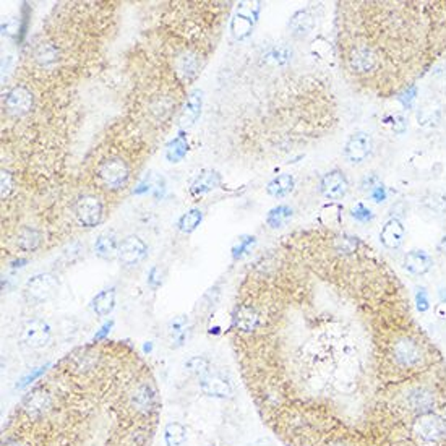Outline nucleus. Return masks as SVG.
Masks as SVG:
<instances>
[{
	"label": "nucleus",
	"instance_id": "f257e3e1",
	"mask_svg": "<svg viewBox=\"0 0 446 446\" xmlns=\"http://www.w3.org/2000/svg\"><path fill=\"white\" fill-rule=\"evenodd\" d=\"M412 435L422 443L434 445L446 438V418L443 414L430 412L412 421Z\"/></svg>",
	"mask_w": 446,
	"mask_h": 446
},
{
	"label": "nucleus",
	"instance_id": "f03ea898",
	"mask_svg": "<svg viewBox=\"0 0 446 446\" xmlns=\"http://www.w3.org/2000/svg\"><path fill=\"white\" fill-rule=\"evenodd\" d=\"M57 277L51 275V273H41V275L33 276L28 283H26L25 289H23V294H25V299L28 300L30 304L38 305L51 300L54 295L57 294Z\"/></svg>",
	"mask_w": 446,
	"mask_h": 446
},
{
	"label": "nucleus",
	"instance_id": "7ed1b4c3",
	"mask_svg": "<svg viewBox=\"0 0 446 446\" xmlns=\"http://www.w3.org/2000/svg\"><path fill=\"white\" fill-rule=\"evenodd\" d=\"M98 177L106 189L119 190L129 182L130 167L124 159L112 158L98 167Z\"/></svg>",
	"mask_w": 446,
	"mask_h": 446
},
{
	"label": "nucleus",
	"instance_id": "20e7f679",
	"mask_svg": "<svg viewBox=\"0 0 446 446\" xmlns=\"http://www.w3.org/2000/svg\"><path fill=\"white\" fill-rule=\"evenodd\" d=\"M74 215L76 221L85 227H94L103 221V202L94 195H81L74 204Z\"/></svg>",
	"mask_w": 446,
	"mask_h": 446
},
{
	"label": "nucleus",
	"instance_id": "39448f33",
	"mask_svg": "<svg viewBox=\"0 0 446 446\" xmlns=\"http://www.w3.org/2000/svg\"><path fill=\"white\" fill-rule=\"evenodd\" d=\"M148 257V245L138 235H129L119 245V260L125 268L138 266Z\"/></svg>",
	"mask_w": 446,
	"mask_h": 446
},
{
	"label": "nucleus",
	"instance_id": "423d86ee",
	"mask_svg": "<svg viewBox=\"0 0 446 446\" xmlns=\"http://www.w3.org/2000/svg\"><path fill=\"white\" fill-rule=\"evenodd\" d=\"M349 190V180L343 171L333 169L326 172L320 180V192L326 200H330L331 203L343 200L348 195Z\"/></svg>",
	"mask_w": 446,
	"mask_h": 446
},
{
	"label": "nucleus",
	"instance_id": "0eeeda50",
	"mask_svg": "<svg viewBox=\"0 0 446 446\" xmlns=\"http://www.w3.org/2000/svg\"><path fill=\"white\" fill-rule=\"evenodd\" d=\"M51 326L44 320H39V318H33V320H28L23 325L21 341L26 346H30L31 349L44 348L51 341Z\"/></svg>",
	"mask_w": 446,
	"mask_h": 446
},
{
	"label": "nucleus",
	"instance_id": "6e6552de",
	"mask_svg": "<svg viewBox=\"0 0 446 446\" xmlns=\"http://www.w3.org/2000/svg\"><path fill=\"white\" fill-rule=\"evenodd\" d=\"M372 148V136L365 131H356L354 135H350L348 143H346L344 158L352 164H361L370 156Z\"/></svg>",
	"mask_w": 446,
	"mask_h": 446
},
{
	"label": "nucleus",
	"instance_id": "1a4fd4ad",
	"mask_svg": "<svg viewBox=\"0 0 446 446\" xmlns=\"http://www.w3.org/2000/svg\"><path fill=\"white\" fill-rule=\"evenodd\" d=\"M198 386L200 391L209 396V398L229 399L234 396V388H232L231 381L220 375V373H208V375L200 376Z\"/></svg>",
	"mask_w": 446,
	"mask_h": 446
},
{
	"label": "nucleus",
	"instance_id": "9d476101",
	"mask_svg": "<svg viewBox=\"0 0 446 446\" xmlns=\"http://www.w3.org/2000/svg\"><path fill=\"white\" fill-rule=\"evenodd\" d=\"M406 240V227L399 217H391L380 231V242L386 250H398Z\"/></svg>",
	"mask_w": 446,
	"mask_h": 446
},
{
	"label": "nucleus",
	"instance_id": "9b49d317",
	"mask_svg": "<svg viewBox=\"0 0 446 446\" xmlns=\"http://www.w3.org/2000/svg\"><path fill=\"white\" fill-rule=\"evenodd\" d=\"M6 107L12 116H25L33 107V93L26 86H15L6 98Z\"/></svg>",
	"mask_w": 446,
	"mask_h": 446
},
{
	"label": "nucleus",
	"instance_id": "f8f14e48",
	"mask_svg": "<svg viewBox=\"0 0 446 446\" xmlns=\"http://www.w3.org/2000/svg\"><path fill=\"white\" fill-rule=\"evenodd\" d=\"M403 266L409 275L412 276H425L429 275L434 268V258L430 257L425 250H418L414 248L411 252H407L404 255L403 260Z\"/></svg>",
	"mask_w": 446,
	"mask_h": 446
},
{
	"label": "nucleus",
	"instance_id": "ddd939ff",
	"mask_svg": "<svg viewBox=\"0 0 446 446\" xmlns=\"http://www.w3.org/2000/svg\"><path fill=\"white\" fill-rule=\"evenodd\" d=\"M262 323V315L253 305H239L232 317V325L242 333H252Z\"/></svg>",
	"mask_w": 446,
	"mask_h": 446
},
{
	"label": "nucleus",
	"instance_id": "4468645a",
	"mask_svg": "<svg viewBox=\"0 0 446 446\" xmlns=\"http://www.w3.org/2000/svg\"><path fill=\"white\" fill-rule=\"evenodd\" d=\"M313 26H315V17H313L312 12L307 10V8H304V10H297L289 20L290 34H293L294 38H299V39L307 38V36L312 33Z\"/></svg>",
	"mask_w": 446,
	"mask_h": 446
},
{
	"label": "nucleus",
	"instance_id": "2eb2a0df",
	"mask_svg": "<svg viewBox=\"0 0 446 446\" xmlns=\"http://www.w3.org/2000/svg\"><path fill=\"white\" fill-rule=\"evenodd\" d=\"M417 124L422 129H434L443 119V109L436 101H427L418 107Z\"/></svg>",
	"mask_w": 446,
	"mask_h": 446
},
{
	"label": "nucleus",
	"instance_id": "dca6fc26",
	"mask_svg": "<svg viewBox=\"0 0 446 446\" xmlns=\"http://www.w3.org/2000/svg\"><path fill=\"white\" fill-rule=\"evenodd\" d=\"M202 103H203V96L202 91L195 89L192 94H190L189 101H187L184 111L180 114V127L182 129H190L197 119L200 117V112H202Z\"/></svg>",
	"mask_w": 446,
	"mask_h": 446
},
{
	"label": "nucleus",
	"instance_id": "f3484780",
	"mask_svg": "<svg viewBox=\"0 0 446 446\" xmlns=\"http://www.w3.org/2000/svg\"><path fill=\"white\" fill-rule=\"evenodd\" d=\"M294 51L288 44H276L263 54V63L271 67H286L293 62Z\"/></svg>",
	"mask_w": 446,
	"mask_h": 446
},
{
	"label": "nucleus",
	"instance_id": "a211bd4d",
	"mask_svg": "<svg viewBox=\"0 0 446 446\" xmlns=\"http://www.w3.org/2000/svg\"><path fill=\"white\" fill-rule=\"evenodd\" d=\"M189 331L190 323L187 317L180 315L176 317L174 320H171L169 325H167V338H169L172 348H180V346H184L187 338H189Z\"/></svg>",
	"mask_w": 446,
	"mask_h": 446
},
{
	"label": "nucleus",
	"instance_id": "6ab92c4d",
	"mask_svg": "<svg viewBox=\"0 0 446 446\" xmlns=\"http://www.w3.org/2000/svg\"><path fill=\"white\" fill-rule=\"evenodd\" d=\"M41 242H43V234L39 229H36L33 226H23L18 231L17 235V247L21 252H34L39 248Z\"/></svg>",
	"mask_w": 446,
	"mask_h": 446
},
{
	"label": "nucleus",
	"instance_id": "aec40b11",
	"mask_svg": "<svg viewBox=\"0 0 446 446\" xmlns=\"http://www.w3.org/2000/svg\"><path fill=\"white\" fill-rule=\"evenodd\" d=\"M221 185V176L216 171H202L195 177L190 192L193 195H204Z\"/></svg>",
	"mask_w": 446,
	"mask_h": 446
},
{
	"label": "nucleus",
	"instance_id": "412c9836",
	"mask_svg": "<svg viewBox=\"0 0 446 446\" xmlns=\"http://www.w3.org/2000/svg\"><path fill=\"white\" fill-rule=\"evenodd\" d=\"M421 206L427 215L443 217L446 215V195L441 192H427L421 198Z\"/></svg>",
	"mask_w": 446,
	"mask_h": 446
},
{
	"label": "nucleus",
	"instance_id": "4be33fe9",
	"mask_svg": "<svg viewBox=\"0 0 446 446\" xmlns=\"http://www.w3.org/2000/svg\"><path fill=\"white\" fill-rule=\"evenodd\" d=\"M91 308L98 317H107L116 308V289H104L91 300Z\"/></svg>",
	"mask_w": 446,
	"mask_h": 446
},
{
	"label": "nucleus",
	"instance_id": "5701e85b",
	"mask_svg": "<svg viewBox=\"0 0 446 446\" xmlns=\"http://www.w3.org/2000/svg\"><path fill=\"white\" fill-rule=\"evenodd\" d=\"M253 23H255V20H252V15L244 13L242 10H237V13H235L234 18H232V21H231L232 36H234V38L237 41L247 39L253 31Z\"/></svg>",
	"mask_w": 446,
	"mask_h": 446
},
{
	"label": "nucleus",
	"instance_id": "b1692460",
	"mask_svg": "<svg viewBox=\"0 0 446 446\" xmlns=\"http://www.w3.org/2000/svg\"><path fill=\"white\" fill-rule=\"evenodd\" d=\"M119 245L114 235L103 234L96 239L94 244V253L98 255L103 260H114L116 257H119Z\"/></svg>",
	"mask_w": 446,
	"mask_h": 446
},
{
	"label": "nucleus",
	"instance_id": "393cba45",
	"mask_svg": "<svg viewBox=\"0 0 446 446\" xmlns=\"http://www.w3.org/2000/svg\"><path fill=\"white\" fill-rule=\"evenodd\" d=\"M295 180L290 174H281L273 179L266 187V192L275 198H284L294 190Z\"/></svg>",
	"mask_w": 446,
	"mask_h": 446
},
{
	"label": "nucleus",
	"instance_id": "a878e982",
	"mask_svg": "<svg viewBox=\"0 0 446 446\" xmlns=\"http://www.w3.org/2000/svg\"><path fill=\"white\" fill-rule=\"evenodd\" d=\"M187 441V429L180 422H169L164 429V445L184 446Z\"/></svg>",
	"mask_w": 446,
	"mask_h": 446
},
{
	"label": "nucleus",
	"instance_id": "bb28decb",
	"mask_svg": "<svg viewBox=\"0 0 446 446\" xmlns=\"http://www.w3.org/2000/svg\"><path fill=\"white\" fill-rule=\"evenodd\" d=\"M318 220L323 226L326 227H336L341 226L343 222V206L338 203H328L320 209V216Z\"/></svg>",
	"mask_w": 446,
	"mask_h": 446
},
{
	"label": "nucleus",
	"instance_id": "cd10ccee",
	"mask_svg": "<svg viewBox=\"0 0 446 446\" xmlns=\"http://www.w3.org/2000/svg\"><path fill=\"white\" fill-rule=\"evenodd\" d=\"M290 217H293V208L288 206V204H279V206H275L268 213L266 222L273 229H279V227L288 224Z\"/></svg>",
	"mask_w": 446,
	"mask_h": 446
},
{
	"label": "nucleus",
	"instance_id": "c85d7f7f",
	"mask_svg": "<svg viewBox=\"0 0 446 446\" xmlns=\"http://www.w3.org/2000/svg\"><path fill=\"white\" fill-rule=\"evenodd\" d=\"M202 220H203L202 209L198 208L190 209V211H187L185 215L179 220V229L180 232H184V234H192V232L200 226Z\"/></svg>",
	"mask_w": 446,
	"mask_h": 446
},
{
	"label": "nucleus",
	"instance_id": "c756f323",
	"mask_svg": "<svg viewBox=\"0 0 446 446\" xmlns=\"http://www.w3.org/2000/svg\"><path fill=\"white\" fill-rule=\"evenodd\" d=\"M187 149H189V145H187L184 134H180L179 136H177V138H174V142L169 143V147H167V151H166V156L171 162H179L180 159L187 154Z\"/></svg>",
	"mask_w": 446,
	"mask_h": 446
},
{
	"label": "nucleus",
	"instance_id": "7c9ffc66",
	"mask_svg": "<svg viewBox=\"0 0 446 446\" xmlns=\"http://www.w3.org/2000/svg\"><path fill=\"white\" fill-rule=\"evenodd\" d=\"M36 61H38L41 65H52V63L57 62L59 59V51L56 49V45H52L51 43L41 44L38 49H36Z\"/></svg>",
	"mask_w": 446,
	"mask_h": 446
},
{
	"label": "nucleus",
	"instance_id": "2f4dec72",
	"mask_svg": "<svg viewBox=\"0 0 446 446\" xmlns=\"http://www.w3.org/2000/svg\"><path fill=\"white\" fill-rule=\"evenodd\" d=\"M184 367L187 372L192 373V375H197V376H203V375H208L209 373V361L202 356L190 357L189 361L185 362Z\"/></svg>",
	"mask_w": 446,
	"mask_h": 446
},
{
	"label": "nucleus",
	"instance_id": "473e14b6",
	"mask_svg": "<svg viewBox=\"0 0 446 446\" xmlns=\"http://www.w3.org/2000/svg\"><path fill=\"white\" fill-rule=\"evenodd\" d=\"M179 72L184 74L187 78H190L195 72H197V61L192 56H184L180 59V65H179Z\"/></svg>",
	"mask_w": 446,
	"mask_h": 446
},
{
	"label": "nucleus",
	"instance_id": "72a5a7b5",
	"mask_svg": "<svg viewBox=\"0 0 446 446\" xmlns=\"http://www.w3.org/2000/svg\"><path fill=\"white\" fill-rule=\"evenodd\" d=\"M416 307L418 312H427L430 308V300H429V294H427V290L422 288L418 289L416 293Z\"/></svg>",
	"mask_w": 446,
	"mask_h": 446
},
{
	"label": "nucleus",
	"instance_id": "f704fd0d",
	"mask_svg": "<svg viewBox=\"0 0 446 446\" xmlns=\"http://www.w3.org/2000/svg\"><path fill=\"white\" fill-rule=\"evenodd\" d=\"M352 217H356L357 221H363V222H367V221H370L373 215H372V211L368 208L363 206L362 203H359L356 204V208L352 209Z\"/></svg>",
	"mask_w": 446,
	"mask_h": 446
},
{
	"label": "nucleus",
	"instance_id": "c9c22d12",
	"mask_svg": "<svg viewBox=\"0 0 446 446\" xmlns=\"http://www.w3.org/2000/svg\"><path fill=\"white\" fill-rule=\"evenodd\" d=\"M391 127H393L394 134H404L407 129V122L401 114H394V116H391Z\"/></svg>",
	"mask_w": 446,
	"mask_h": 446
},
{
	"label": "nucleus",
	"instance_id": "e433bc0d",
	"mask_svg": "<svg viewBox=\"0 0 446 446\" xmlns=\"http://www.w3.org/2000/svg\"><path fill=\"white\" fill-rule=\"evenodd\" d=\"M253 242H255V237H242V239H240V240H239V245H237V247L234 248V253H232V255H234L235 260H237V258L242 257V255H244L245 252H247L248 247H250V245H252Z\"/></svg>",
	"mask_w": 446,
	"mask_h": 446
},
{
	"label": "nucleus",
	"instance_id": "4c0bfd02",
	"mask_svg": "<svg viewBox=\"0 0 446 446\" xmlns=\"http://www.w3.org/2000/svg\"><path fill=\"white\" fill-rule=\"evenodd\" d=\"M148 284L151 286L153 289H158L159 286L162 284V273H161V270H159L158 266L151 268V271H149V275H148Z\"/></svg>",
	"mask_w": 446,
	"mask_h": 446
},
{
	"label": "nucleus",
	"instance_id": "58836bf2",
	"mask_svg": "<svg viewBox=\"0 0 446 446\" xmlns=\"http://www.w3.org/2000/svg\"><path fill=\"white\" fill-rule=\"evenodd\" d=\"M13 190V180L10 172L2 171V198H7Z\"/></svg>",
	"mask_w": 446,
	"mask_h": 446
},
{
	"label": "nucleus",
	"instance_id": "ea45409f",
	"mask_svg": "<svg viewBox=\"0 0 446 446\" xmlns=\"http://www.w3.org/2000/svg\"><path fill=\"white\" fill-rule=\"evenodd\" d=\"M434 312H435V315L440 318V320L446 321V302L436 304L435 308H434Z\"/></svg>",
	"mask_w": 446,
	"mask_h": 446
},
{
	"label": "nucleus",
	"instance_id": "a19ab883",
	"mask_svg": "<svg viewBox=\"0 0 446 446\" xmlns=\"http://www.w3.org/2000/svg\"><path fill=\"white\" fill-rule=\"evenodd\" d=\"M372 198H375V202H385V198H386V193H385L383 187H376V189H375V192H373V193H372Z\"/></svg>",
	"mask_w": 446,
	"mask_h": 446
},
{
	"label": "nucleus",
	"instance_id": "79ce46f5",
	"mask_svg": "<svg viewBox=\"0 0 446 446\" xmlns=\"http://www.w3.org/2000/svg\"><path fill=\"white\" fill-rule=\"evenodd\" d=\"M436 248H438L440 253L446 255V232H445V234H441L438 244H436Z\"/></svg>",
	"mask_w": 446,
	"mask_h": 446
},
{
	"label": "nucleus",
	"instance_id": "37998d69",
	"mask_svg": "<svg viewBox=\"0 0 446 446\" xmlns=\"http://www.w3.org/2000/svg\"><path fill=\"white\" fill-rule=\"evenodd\" d=\"M440 295H441V302H446V289H441Z\"/></svg>",
	"mask_w": 446,
	"mask_h": 446
},
{
	"label": "nucleus",
	"instance_id": "c03bdc74",
	"mask_svg": "<svg viewBox=\"0 0 446 446\" xmlns=\"http://www.w3.org/2000/svg\"><path fill=\"white\" fill-rule=\"evenodd\" d=\"M441 74H443V76H445V80H446V61L443 62V67H441Z\"/></svg>",
	"mask_w": 446,
	"mask_h": 446
},
{
	"label": "nucleus",
	"instance_id": "a18cd8bd",
	"mask_svg": "<svg viewBox=\"0 0 446 446\" xmlns=\"http://www.w3.org/2000/svg\"><path fill=\"white\" fill-rule=\"evenodd\" d=\"M208 446H213V445H208Z\"/></svg>",
	"mask_w": 446,
	"mask_h": 446
}]
</instances>
